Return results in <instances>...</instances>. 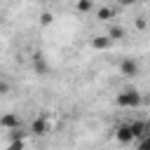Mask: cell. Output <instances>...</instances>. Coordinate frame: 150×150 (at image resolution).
Here are the masks:
<instances>
[{
	"label": "cell",
	"instance_id": "obj_1",
	"mask_svg": "<svg viewBox=\"0 0 150 150\" xmlns=\"http://www.w3.org/2000/svg\"><path fill=\"white\" fill-rule=\"evenodd\" d=\"M115 103L120 105V108H138L141 103H143V94L138 91V89H122L117 96H115Z\"/></svg>",
	"mask_w": 150,
	"mask_h": 150
},
{
	"label": "cell",
	"instance_id": "obj_2",
	"mask_svg": "<svg viewBox=\"0 0 150 150\" xmlns=\"http://www.w3.org/2000/svg\"><path fill=\"white\" fill-rule=\"evenodd\" d=\"M115 141L122 143V145H127V143H134L136 136H134V131H131L129 124H120V127L115 129Z\"/></svg>",
	"mask_w": 150,
	"mask_h": 150
},
{
	"label": "cell",
	"instance_id": "obj_3",
	"mask_svg": "<svg viewBox=\"0 0 150 150\" xmlns=\"http://www.w3.org/2000/svg\"><path fill=\"white\" fill-rule=\"evenodd\" d=\"M120 73L127 75V77L138 75V61H136V59H122V63H120Z\"/></svg>",
	"mask_w": 150,
	"mask_h": 150
},
{
	"label": "cell",
	"instance_id": "obj_4",
	"mask_svg": "<svg viewBox=\"0 0 150 150\" xmlns=\"http://www.w3.org/2000/svg\"><path fill=\"white\" fill-rule=\"evenodd\" d=\"M0 127L7 129V131H12V129H19V127H21V120H19V115H14V112H5V115L0 117Z\"/></svg>",
	"mask_w": 150,
	"mask_h": 150
},
{
	"label": "cell",
	"instance_id": "obj_5",
	"mask_svg": "<svg viewBox=\"0 0 150 150\" xmlns=\"http://www.w3.org/2000/svg\"><path fill=\"white\" fill-rule=\"evenodd\" d=\"M47 131H49V122L45 117H35L28 134H33V136H47Z\"/></svg>",
	"mask_w": 150,
	"mask_h": 150
},
{
	"label": "cell",
	"instance_id": "obj_6",
	"mask_svg": "<svg viewBox=\"0 0 150 150\" xmlns=\"http://www.w3.org/2000/svg\"><path fill=\"white\" fill-rule=\"evenodd\" d=\"M33 70H35L38 75H47V73H49V66H47V61H45L42 54H35V56H33Z\"/></svg>",
	"mask_w": 150,
	"mask_h": 150
},
{
	"label": "cell",
	"instance_id": "obj_7",
	"mask_svg": "<svg viewBox=\"0 0 150 150\" xmlns=\"http://www.w3.org/2000/svg\"><path fill=\"white\" fill-rule=\"evenodd\" d=\"M108 38H110V42L122 40V38H124V28H122V26H117V23H112V26L108 28Z\"/></svg>",
	"mask_w": 150,
	"mask_h": 150
},
{
	"label": "cell",
	"instance_id": "obj_8",
	"mask_svg": "<svg viewBox=\"0 0 150 150\" xmlns=\"http://www.w3.org/2000/svg\"><path fill=\"white\" fill-rule=\"evenodd\" d=\"M112 42H110V38L108 35H98V38H91V47L94 49H108Z\"/></svg>",
	"mask_w": 150,
	"mask_h": 150
},
{
	"label": "cell",
	"instance_id": "obj_9",
	"mask_svg": "<svg viewBox=\"0 0 150 150\" xmlns=\"http://www.w3.org/2000/svg\"><path fill=\"white\" fill-rule=\"evenodd\" d=\"M112 16H115V12H112L110 7H101V9L96 12V19H98V21H110Z\"/></svg>",
	"mask_w": 150,
	"mask_h": 150
},
{
	"label": "cell",
	"instance_id": "obj_10",
	"mask_svg": "<svg viewBox=\"0 0 150 150\" xmlns=\"http://www.w3.org/2000/svg\"><path fill=\"white\" fill-rule=\"evenodd\" d=\"M23 138H26V131H23L21 127H19V129H12V131H9V141H23Z\"/></svg>",
	"mask_w": 150,
	"mask_h": 150
},
{
	"label": "cell",
	"instance_id": "obj_11",
	"mask_svg": "<svg viewBox=\"0 0 150 150\" xmlns=\"http://www.w3.org/2000/svg\"><path fill=\"white\" fill-rule=\"evenodd\" d=\"M136 150H150V134H145L143 138H138V145Z\"/></svg>",
	"mask_w": 150,
	"mask_h": 150
},
{
	"label": "cell",
	"instance_id": "obj_12",
	"mask_svg": "<svg viewBox=\"0 0 150 150\" xmlns=\"http://www.w3.org/2000/svg\"><path fill=\"white\" fill-rule=\"evenodd\" d=\"M91 7H94L91 0H77V9H80V12H89Z\"/></svg>",
	"mask_w": 150,
	"mask_h": 150
},
{
	"label": "cell",
	"instance_id": "obj_13",
	"mask_svg": "<svg viewBox=\"0 0 150 150\" xmlns=\"http://www.w3.org/2000/svg\"><path fill=\"white\" fill-rule=\"evenodd\" d=\"M7 150H23V141H9Z\"/></svg>",
	"mask_w": 150,
	"mask_h": 150
},
{
	"label": "cell",
	"instance_id": "obj_14",
	"mask_svg": "<svg viewBox=\"0 0 150 150\" xmlns=\"http://www.w3.org/2000/svg\"><path fill=\"white\" fill-rule=\"evenodd\" d=\"M40 21H42V26H49V23H52V14H49V12H45V14L40 16Z\"/></svg>",
	"mask_w": 150,
	"mask_h": 150
},
{
	"label": "cell",
	"instance_id": "obj_15",
	"mask_svg": "<svg viewBox=\"0 0 150 150\" xmlns=\"http://www.w3.org/2000/svg\"><path fill=\"white\" fill-rule=\"evenodd\" d=\"M9 82H5V80H0V94H9Z\"/></svg>",
	"mask_w": 150,
	"mask_h": 150
},
{
	"label": "cell",
	"instance_id": "obj_16",
	"mask_svg": "<svg viewBox=\"0 0 150 150\" xmlns=\"http://www.w3.org/2000/svg\"><path fill=\"white\" fill-rule=\"evenodd\" d=\"M136 0H120V5H124V7H129V5H134Z\"/></svg>",
	"mask_w": 150,
	"mask_h": 150
},
{
	"label": "cell",
	"instance_id": "obj_17",
	"mask_svg": "<svg viewBox=\"0 0 150 150\" xmlns=\"http://www.w3.org/2000/svg\"><path fill=\"white\" fill-rule=\"evenodd\" d=\"M145 134H150V120H145Z\"/></svg>",
	"mask_w": 150,
	"mask_h": 150
}]
</instances>
